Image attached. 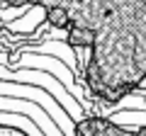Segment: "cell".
Here are the masks:
<instances>
[{"instance_id":"2","label":"cell","mask_w":146,"mask_h":136,"mask_svg":"<svg viewBox=\"0 0 146 136\" xmlns=\"http://www.w3.org/2000/svg\"><path fill=\"white\" fill-rule=\"evenodd\" d=\"M73 136H146V124L141 126H122L110 117H80L73 124Z\"/></svg>"},{"instance_id":"1","label":"cell","mask_w":146,"mask_h":136,"mask_svg":"<svg viewBox=\"0 0 146 136\" xmlns=\"http://www.w3.org/2000/svg\"><path fill=\"white\" fill-rule=\"evenodd\" d=\"M42 7L66 44L88 49L80 78L90 95L115 105L146 80V0H5Z\"/></svg>"}]
</instances>
